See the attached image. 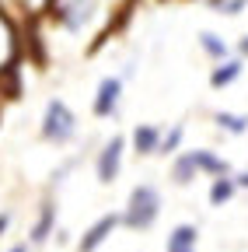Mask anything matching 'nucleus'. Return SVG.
<instances>
[{
  "label": "nucleus",
  "instance_id": "ddd939ff",
  "mask_svg": "<svg viewBox=\"0 0 248 252\" xmlns=\"http://www.w3.org/2000/svg\"><path fill=\"white\" fill-rule=\"evenodd\" d=\"M231 193H234V182H227V179H217L213 182V189H210V200L220 207L224 200H231Z\"/></svg>",
  "mask_w": 248,
  "mask_h": 252
},
{
  "label": "nucleus",
  "instance_id": "f3484780",
  "mask_svg": "<svg viewBox=\"0 0 248 252\" xmlns=\"http://www.w3.org/2000/svg\"><path fill=\"white\" fill-rule=\"evenodd\" d=\"M241 53H248V35H245V39H241Z\"/></svg>",
  "mask_w": 248,
  "mask_h": 252
},
{
  "label": "nucleus",
  "instance_id": "f257e3e1",
  "mask_svg": "<svg viewBox=\"0 0 248 252\" xmlns=\"http://www.w3.org/2000/svg\"><path fill=\"white\" fill-rule=\"evenodd\" d=\"M158 207H161V196L154 186H137L130 193V210H126V224L130 228H150L154 217H158Z\"/></svg>",
  "mask_w": 248,
  "mask_h": 252
},
{
  "label": "nucleus",
  "instance_id": "39448f33",
  "mask_svg": "<svg viewBox=\"0 0 248 252\" xmlns=\"http://www.w3.org/2000/svg\"><path fill=\"white\" fill-rule=\"evenodd\" d=\"M119 220H122L119 214H105V217L98 220V224H95V228H91V231L84 235V242H81V252H95V249H98V245H102V242L112 235V228L119 224Z\"/></svg>",
  "mask_w": 248,
  "mask_h": 252
},
{
  "label": "nucleus",
  "instance_id": "a211bd4d",
  "mask_svg": "<svg viewBox=\"0 0 248 252\" xmlns=\"http://www.w3.org/2000/svg\"><path fill=\"white\" fill-rule=\"evenodd\" d=\"M11 252H28V249H25V245H14V249H11Z\"/></svg>",
  "mask_w": 248,
  "mask_h": 252
},
{
  "label": "nucleus",
  "instance_id": "1a4fd4ad",
  "mask_svg": "<svg viewBox=\"0 0 248 252\" xmlns=\"http://www.w3.org/2000/svg\"><path fill=\"white\" fill-rule=\"evenodd\" d=\"M238 74H241V63H238V60H227L224 67H217V70H213L210 84H213V88H224V84H231Z\"/></svg>",
  "mask_w": 248,
  "mask_h": 252
},
{
  "label": "nucleus",
  "instance_id": "f03ea898",
  "mask_svg": "<svg viewBox=\"0 0 248 252\" xmlns=\"http://www.w3.org/2000/svg\"><path fill=\"white\" fill-rule=\"evenodd\" d=\"M74 133H77V119L67 109V102H49L46 116H42V137L56 140V144H67Z\"/></svg>",
  "mask_w": 248,
  "mask_h": 252
},
{
  "label": "nucleus",
  "instance_id": "20e7f679",
  "mask_svg": "<svg viewBox=\"0 0 248 252\" xmlns=\"http://www.w3.org/2000/svg\"><path fill=\"white\" fill-rule=\"evenodd\" d=\"M119 94H122V81L119 77H105L98 84V98H95V116H112L119 105Z\"/></svg>",
  "mask_w": 248,
  "mask_h": 252
},
{
  "label": "nucleus",
  "instance_id": "9b49d317",
  "mask_svg": "<svg viewBox=\"0 0 248 252\" xmlns=\"http://www.w3.org/2000/svg\"><path fill=\"white\" fill-rule=\"evenodd\" d=\"M217 123L231 133H245L248 130V116H231V112H217Z\"/></svg>",
  "mask_w": 248,
  "mask_h": 252
},
{
  "label": "nucleus",
  "instance_id": "6e6552de",
  "mask_svg": "<svg viewBox=\"0 0 248 252\" xmlns=\"http://www.w3.org/2000/svg\"><path fill=\"white\" fill-rule=\"evenodd\" d=\"M133 140H137V151H140V154H154V151H158V144H161V133L154 130V126H143V130L133 133Z\"/></svg>",
  "mask_w": 248,
  "mask_h": 252
},
{
  "label": "nucleus",
  "instance_id": "4468645a",
  "mask_svg": "<svg viewBox=\"0 0 248 252\" xmlns=\"http://www.w3.org/2000/svg\"><path fill=\"white\" fill-rule=\"evenodd\" d=\"M178 140H182V126H175V130H171V133H168V137H165V140L158 144V151H161V154H175Z\"/></svg>",
  "mask_w": 248,
  "mask_h": 252
},
{
  "label": "nucleus",
  "instance_id": "2eb2a0df",
  "mask_svg": "<svg viewBox=\"0 0 248 252\" xmlns=\"http://www.w3.org/2000/svg\"><path fill=\"white\" fill-rule=\"evenodd\" d=\"M49 224H53V210L46 207V214H42V220H39V228H35V235H32V238H35V242H42V238L49 235Z\"/></svg>",
  "mask_w": 248,
  "mask_h": 252
},
{
  "label": "nucleus",
  "instance_id": "0eeeda50",
  "mask_svg": "<svg viewBox=\"0 0 248 252\" xmlns=\"http://www.w3.org/2000/svg\"><path fill=\"white\" fill-rule=\"evenodd\" d=\"M189 158H193L196 172H213V175H227V161H220V158H213V154H206V151H193Z\"/></svg>",
  "mask_w": 248,
  "mask_h": 252
},
{
  "label": "nucleus",
  "instance_id": "6ab92c4d",
  "mask_svg": "<svg viewBox=\"0 0 248 252\" xmlns=\"http://www.w3.org/2000/svg\"><path fill=\"white\" fill-rule=\"evenodd\" d=\"M238 182H241V186H248V172H245V175H241V179H238Z\"/></svg>",
  "mask_w": 248,
  "mask_h": 252
},
{
  "label": "nucleus",
  "instance_id": "423d86ee",
  "mask_svg": "<svg viewBox=\"0 0 248 252\" xmlns=\"http://www.w3.org/2000/svg\"><path fill=\"white\" fill-rule=\"evenodd\" d=\"M196 238H199V231H196L193 224H182V228H175V235L168 238V252H196Z\"/></svg>",
  "mask_w": 248,
  "mask_h": 252
},
{
  "label": "nucleus",
  "instance_id": "f8f14e48",
  "mask_svg": "<svg viewBox=\"0 0 248 252\" xmlns=\"http://www.w3.org/2000/svg\"><path fill=\"white\" fill-rule=\"evenodd\" d=\"M193 175H196L193 158H189V154L178 158V161H175V182H178V186H185V182H193Z\"/></svg>",
  "mask_w": 248,
  "mask_h": 252
},
{
  "label": "nucleus",
  "instance_id": "7ed1b4c3",
  "mask_svg": "<svg viewBox=\"0 0 248 252\" xmlns=\"http://www.w3.org/2000/svg\"><path fill=\"white\" fill-rule=\"evenodd\" d=\"M122 137H112L109 144H105V151H102V158H98V182H112L115 175H119V158H122Z\"/></svg>",
  "mask_w": 248,
  "mask_h": 252
},
{
  "label": "nucleus",
  "instance_id": "9d476101",
  "mask_svg": "<svg viewBox=\"0 0 248 252\" xmlns=\"http://www.w3.org/2000/svg\"><path fill=\"white\" fill-rule=\"evenodd\" d=\"M199 42H203V49H206L213 60H224V56H227V46H224V39H217L213 32H203V35H199Z\"/></svg>",
  "mask_w": 248,
  "mask_h": 252
},
{
  "label": "nucleus",
  "instance_id": "dca6fc26",
  "mask_svg": "<svg viewBox=\"0 0 248 252\" xmlns=\"http://www.w3.org/2000/svg\"><path fill=\"white\" fill-rule=\"evenodd\" d=\"M7 224H11V217H7V214H0V235L7 231Z\"/></svg>",
  "mask_w": 248,
  "mask_h": 252
}]
</instances>
